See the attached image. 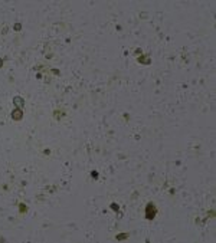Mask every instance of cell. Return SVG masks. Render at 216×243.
I'll return each mask as SVG.
<instances>
[{"label": "cell", "instance_id": "6da1fadb", "mask_svg": "<svg viewBox=\"0 0 216 243\" xmlns=\"http://www.w3.org/2000/svg\"><path fill=\"white\" fill-rule=\"evenodd\" d=\"M12 117H13L15 120H20V117H22V111L16 109V112H13V114H12Z\"/></svg>", "mask_w": 216, "mask_h": 243}, {"label": "cell", "instance_id": "7a4b0ae2", "mask_svg": "<svg viewBox=\"0 0 216 243\" xmlns=\"http://www.w3.org/2000/svg\"><path fill=\"white\" fill-rule=\"evenodd\" d=\"M15 102L17 104V105H22V99H20L19 96H17V98H15Z\"/></svg>", "mask_w": 216, "mask_h": 243}, {"label": "cell", "instance_id": "3957f363", "mask_svg": "<svg viewBox=\"0 0 216 243\" xmlns=\"http://www.w3.org/2000/svg\"><path fill=\"white\" fill-rule=\"evenodd\" d=\"M2 63H3V62H2V59H0V66H2Z\"/></svg>", "mask_w": 216, "mask_h": 243}]
</instances>
